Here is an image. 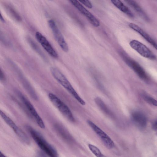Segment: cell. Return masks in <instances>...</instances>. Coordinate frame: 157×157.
I'll return each instance as SVG.
<instances>
[{
    "instance_id": "1",
    "label": "cell",
    "mask_w": 157,
    "mask_h": 157,
    "mask_svg": "<svg viewBox=\"0 0 157 157\" xmlns=\"http://www.w3.org/2000/svg\"><path fill=\"white\" fill-rule=\"evenodd\" d=\"M51 73L56 80L63 87L79 104L84 105L85 101L78 95L65 76L57 68L55 67L50 68Z\"/></svg>"
},
{
    "instance_id": "2",
    "label": "cell",
    "mask_w": 157,
    "mask_h": 157,
    "mask_svg": "<svg viewBox=\"0 0 157 157\" xmlns=\"http://www.w3.org/2000/svg\"><path fill=\"white\" fill-rule=\"evenodd\" d=\"M27 128L33 139L44 153L49 157L58 156L56 150L47 141L39 132L30 126H28Z\"/></svg>"
},
{
    "instance_id": "3",
    "label": "cell",
    "mask_w": 157,
    "mask_h": 157,
    "mask_svg": "<svg viewBox=\"0 0 157 157\" xmlns=\"http://www.w3.org/2000/svg\"><path fill=\"white\" fill-rule=\"evenodd\" d=\"M48 98L52 104L69 121H75L74 116L68 107L56 95L52 93L48 94Z\"/></svg>"
},
{
    "instance_id": "4",
    "label": "cell",
    "mask_w": 157,
    "mask_h": 157,
    "mask_svg": "<svg viewBox=\"0 0 157 157\" xmlns=\"http://www.w3.org/2000/svg\"><path fill=\"white\" fill-rule=\"evenodd\" d=\"M0 116L6 123L12 129L19 139L24 143L29 144L30 140L24 132L3 111L0 109Z\"/></svg>"
},
{
    "instance_id": "5",
    "label": "cell",
    "mask_w": 157,
    "mask_h": 157,
    "mask_svg": "<svg viewBox=\"0 0 157 157\" xmlns=\"http://www.w3.org/2000/svg\"><path fill=\"white\" fill-rule=\"evenodd\" d=\"M16 92L34 118L38 125L40 128H44V122L32 104L20 91L17 90Z\"/></svg>"
},
{
    "instance_id": "6",
    "label": "cell",
    "mask_w": 157,
    "mask_h": 157,
    "mask_svg": "<svg viewBox=\"0 0 157 157\" xmlns=\"http://www.w3.org/2000/svg\"><path fill=\"white\" fill-rule=\"evenodd\" d=\"M121 55L127 65L134 71L141 79L147 82L149 81L150 78L148 76L138 63L123 52H121Z\"/></svg>"
},
{
    "instance_id": "7",
    "label": "cell",
    "mask_w": 157,
    "mask_h": 157,
    "mask_svg": "<svg viewBox=\"0 0 157 157\" xmlns=\"http://www.w3.org/2000/svg\"><path fill=\"white\" fill-rule=\"evenodd\" d=\"M9 62L16 73L21 83L25 90L34 99H37V96L34 89L25 77L20 68L12 60H9Z\"/></svg>"
},
{
    "instance_id": "8",
    "label": "cell",
    "mask_w": 157,
    "mask_h": 157,
    "mask_svg": "<svg viewBox=\"0 0 157 157\" xmlns=\"http://www.w3.org/2000/svg\"><path fill=\"white\" fill-rule=\"evenodd\" d=\"M48 23L54 38L59 46L63 51L67 52L69 50L68 44L55 22L52 20H50L48 21Z\"/></svg>"
},
{
    "instance_id": "9",
    "label": "cell",
    "mask_w": 157,
    "mask_h": 157,
    "mask_svg": "<svg viewBox=\"0 0 157 157\" xmlns=\"http://www.w3.org/2000/svg\"><path fill=\"white\" fill-rule=\"evenodd\" d=\"M87 19L93 26L97 27L100 25L99 20L86 8L77 0H68Z\"/></svg>"
},
{
    "instance_id": "10",
    "label": "cell",
    "mask_w": 157,
    "mask_h": 157,
    "mask_svg": "<svg viewBox=\"0 0 157 157\" xmlns=\"http://www.w3.org/2000/svg\"><path fill=\"white\" fill-rule=\"evenodd\" d=\"M131 47L144 57L151 60L156 59L155 56L145 45L136 40H132L129 43Z\"/></svg>"
},
{
    "instance_id": "11",
    "label": "cell",
    "mask_w": 157,
    "mask_h": 157,
    "mask_svg": "<svg viewBox=\"0 0 157 157\" xmlns=\"http://www.w3.org/2000/svg\"><path fill=\"white\" fill-rule=\"evenodd\" d=\"M35 36L37 41L50 56L55 59L58 57L57 52L44 36L39 32H36Z\"/></svg>"
},
{
    "instance_id": "12",
    "label": "cell",
    "mask_w": 157,
    "mask_h": 157,
    "mask_svg": "<svg viewBox=\"0 0 157 157\" xmlns=\"http://www.w3.org/2000/svg\"><path fill=\"white\" fill-rule=\"evenodd\" d=\"M131 118L133 124L139 128L143 129L146 127L147 117L142 112L137 110L134 111L131 114Z\"/></svg>"
},
{
    "instance_id": "13",
    "label": "cell",
    "mask_w": 157,
    "mask_h": 157,
    "mask_svg": "<svg viewBox=\"0 0 157 157\" xmlns=\"http://www.w3.org/2000/svg\"><path fill=\"white\" fill-rule=\"evenodd\" d=\"M129 27L141 35L147 41L151 44L154 48L157 49V44L155 40L146 32L137 25L130 23Z\"/></svg>"
},
{
    "instance_id": "14",
    "label": "cell",
    "mask_w": 157,
    "mask_h": 157,
    "mask_svg": "<svg viewBox=\"0 0 157 157\" xmlns=\"http://www.w3.org/2000/svg\"><path fill=\"white\" fill-rule=\"evenodd\" d=\"M124 0L144 20L147 21H149V18L147 14L134 0Z\"/></svg>"
},
{
    "instance_id": "15",
    "label": "cell",
    "mask_w": 157,
    "mask_h": 157,
    "mask_svg": "<svg viewBox=\"0 0 157 157\" xmlns=\"http://www.w3.org/2000/svg\"><path fill=\"white\" fill-rule=\"evenodd\" d=\"M112 4L123 13L131 18L134 17V15L129 9L120 0H110Z\"/></svg>"
},
{
    "instance_id": "16",
    "label": "cell",
    "mask_w": 157,
    "mask_h": 157,
    "mask_svg": "<svg viewBox=\"0 0 157 157\" xmlns=\"http://www.w3.org/2000/svg\"><path fill=\"white\" fill-rule=\"evenodd\" d=\"M94 101L100 109L108 116L113 117V115L111 111L107 107L103 101L99 97H96Z\"/></svg>"
},
{
    "instance_id": "17",
    "label": "cell",
    "mask_w": 157,
    "mask_h": 157,
    "mask_svg": "<svg viewBox=\"0 0 157 157\" xmlns=\"http://www.w3.org/2000/svg\"><path fill=\"white\" fill-rule=\"evenodd\" d=\"M87 122L89 126L99 137L101 139L108 136L104 131L91 121L88 120Z\"/></svg>"
},
{
    "instance_id": "18",
    "label": "cell",
    "mask_w": 157,
    "mask_h": 157,
    "mask_svg": "<svg viewBox=\"0 0 157 157\" xmlns=\"http://www.w3.org/2000/svg\"><path fill=\"white\" fill-rule=\"evenodd\" d=\"M5 6L10 15L15 20L18 21H20L21 20V17L13 7L8 4H5Z\"/></svg>"
},
{
    "instance_id": "19",
    "label": "cell",
    "mask_w": 157,
    "mask_h": 157,
    "mask_svg": "<svg viewBox=\"0 0 157 157\" xmlns=\"http://www.w3.org/2000/svg\"><path fill=\"white\" fill-rule=\"evenodd\" d=\"M141 95L143 99L147 102L153 106H157V101L154 98L144 92L142 93Z\"/></svg>"
},
{
    "instance_id": "20",
    "label": "cell",
    "mask_w": 157,
    "mask_h": 157,
    "mask_svg": "<svg viewBox=\"0 0 157 157\" xmlns=\"http://www.w3.org/2000/svg\"><path fill=\"white\" fill-rule=\"evenodd\" d=\"M88 146L90 150L97 157L105 156L100 149L96 146L91 144H89Z\"/></svg>"
},
{
    "instance_id": "21",
    "label": "cell",
    "mask_w": 157,
    "mask_h": 157,
    "mask_svg": "<svg viewBox=\"0 0 157 157\" xmlns=\"http://www.w3.org/2000/svg\"><path fill=\"white\" fill-rule=\"evenodd\" d=\"M101 140L107 148L111 149L114 147L115 144L113 141L109 136Z\"/></svg>"
},
{
    "instance_id": "22",
    "label": "cell",
    "mask_w": 157,
    "mask_h": 157,
    "mask_svg": "<svg viewBox=\"0 0 157 157\" xmlns=\"http://www.w3.org/2000/svg\"><path fill=\"white\" fill-rule=\"evenodd\" d=\"M28 41L30 46L34 50L38 53L39 54H40V56H43V58H45L44 56V55L43 54V53L41 52L40 50H39V48L37 45L31 38H28Z\"/></svg>"
},
{
    "instance_id": "23",
    "label": "cell",
    "mask_w": 157,
    "mask_h": 157,
    "mask_svg": "<svg viewBox=\"0 0 157 157\" xmlns=\"http://www.w3.org/2000/svg\"><path fill=\"white\" fill-rule=\"evenodd\" d=\"M78 1L89 9H91L93 7L92 4L89 0H78Z\"/></svg>"
},
{
    "instance_id": "24",
    "label": "cell",
    "mask_w": 157,
    "mask_h": 157,
    "mask_svg": "<svg viewBox=\"0 0 157 157\" xmlns=\"http://www.w3.org/2000/svg\"><path fill=\"white\" fill-rule=\"evenodd\" d=\"M0 41L3 44L6 45H9L10 44L9 41L6 39L4 35L0 32Z\"/></svg>"
},
{
    "instance_id": "25",
    "label": "cell",
    "mask_w": 157,
    "mask_h": 157,
    "mask_svg": "<svg viewBox=\"0 0 157 157\" xmlns=\"http://www.w3.org/2000/svg\"><path fill=\"white\" fill-rule=\"evenodd\" d=\"M6 78L3 72L0 68V80L4 81Z\"/></svg>"
},
{
    "instance_id": "26",
    "label": "cell",
    "mask_w": 157,
    "mask_h": 157,
    "mask_svg": "<svg viewBox=\"0 0 157 157\" xmlns=\"http://www.w3.org/2000/svg\"><path fill=\"white\" fill-rule=\"evenodd\" d=\"M157 120L154 121L152 123V129L155 131L157 130Z\"/></svg>"
},
{
    "instance_id": "27",
    "label": "cell",
    "mask_w": 157,
    "mask_h": 157,
    "mask_svg": "<svg viewBox=\"0 0 157 157\" xmlns=\"http://www.w3.org/2000/svg\"><path fill=\"white\" fill-rule=\"evenodd\" d=\"M0 19L2 21H4V19L1 14V12H0Z\"/></svg>"
},
{
    "instance_id": "28",
    "label": "cell",
    "mask_w": 157,
    "mask_h": 157,
    "mask_svg": "<svg viewBox=\"0 0 157 157\" xmlns=\"http://www.w3.org/2000/svg\"><path fill=\"white\" fill-rule=\"evenodd\" d=\"M5 156L4 154L0 150V157H5Z\"/></svg>"
}]
</instances>
